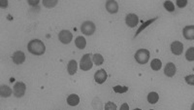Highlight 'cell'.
Returning <instances> with one entry per match:
<instances>
[{
  "label": "cell",
  "mask_w": 194,
  "mask_h": 110,
  "mask_svg": "<svg viewBox=\"0 0 194 110\" xmlns=\"http://www.w3.org/2000/svg\"><path fill=\"white\" fill-rule=\"evenodd\" d=\"M150 66L153 70H155V71H158V70H160L161 66H162V62H161V60H158V59H155V60H151Z\"/></svg>",
  "instance_id": "ffe728a7"
},
{
  "label": "cell",
  "mask_w": 194,
  "mask_h": 110,
  "mask_svg": "<svg viewBox=\"0 0 194 110\" xmlns=\"http://www.w3.org/2000/svg\"><path fill=\"white\" fill-rule=\"evenodd\" d=\"M56 4H58V0H53V1H48V0H44L43 1V5L48 7V8H51V7H54Z\"/></svg>",
  "instance_id": "d4e9b609"
},
{
  "label": "cell",
  "mask_w": 194,
  "mask_h": 110,
  "mask_svg": "<svg viewBox=\"0 0 194 110\" xmlns=\"http://www.w3.org/2000/svg\"><path fill=\"white\" fill-rule=\"evenodd\" d=\"M171 51L176 56H180L183 52V45L180 41H175L171 44Z\"/></svg>",
  "instance_id": "30bf717a"
},
{
  "label": "cell",
  "mask_w": 194,
  "mask_h": 110,
  "mask_svg": "<svg viewBox=\"0 0 194 110\" xmlns=\"http://www.w3.org/2000/svg\"><path fill=\"white\" fill-rule=\"evenodd\" d=\"M184 79H185V81H187V84H189V85H191V86L194 85V81H193V79H194V75H193V74L187 76V77L184 78Z\"/></svg>",
  "instance_id": "4316f807"
},
{
  "label": "cell",
  "mask_w": 194,
  "mask_h": 110,
  "mask_svg": "<svg viewBox=\"0 0 194 110\" xmlns=\"http://www.w3.org/2000/svg\"><path fill=\"white\" fill-rule=\"evenodd\" d=\"M58 39L63 44H69L72 41L73 35L69 30H61L58 33Z\"/></svg>",
  "instance_id": "8992f818"
},
{
  "label": "cell",
  "mask_w": 194,
  "mask_h": 110,
  "mask_svg": "<svg viewBox=\"0 0 194 110\" xmlns=\"http://www.w3.org/2000/svg\"><path fill=\"white\" fill-rule=\"evenodd\" d=\"M93 62L96 65H101L104 62V58L100 54H95L93 55Z\"/></svg>",
  "instance_id": "44dd1931"
},
{
  "label": "cell",
  "mask_w": 194,
  "mask_h": 110,
  "mask_svg": "<svg viewBox=\"0 0 194 110\" xmlns=\"http://www.w3.org/2000/svg\"><path fill=\"white\" fill-rule=\"evenodd\" d=\"M182 33L185 39L187 40H193L194 38V26H187L182 30Z\"/></svg>",
  "instance_id": "8fae6325"
},
{
  "label": "cell",
  "mask_w": 194,
  "mask_h": 110,
  "mask_svg": "<svg viewBox=\"0 0 194 110\" xmlns=\"http://www.w3.org/2000/svg\"><path fill=\"white\" fill-rule=\"evenodd\" d=\"M77 61L75 60H72L69 61V64L67 65V70H68V73L70 75H74L77 71Z\"/></svg>",
  "instance_id": "9a60e30c"
},
{
  "label": "cell",
  "mask_w": 194,
  "mask_h": 110,
  "mask_svg": "<svg viewBox=\"0 0 194 110\" xmlns=\"http://www.w3.org/2000/svg\"><path fill=\"white\" fill-rule=\"evenodd\" d=\"M105 109L106 110H116L117 105L114 104L113 103H111V101H109V103H107L106 104H105Z\"/></svg>",
  "instance_id": "484cf974"
},
{
  "label": "cell",
  "mask_w": 194,
  "mask_h": 110,
  "mask_svg": "<svg viewBox=\"0 0 194 110\" xmlns=\"http://www.w3.org/2000/svg\"><path fill=\"white\" fill-rule=\"evenodd\" d=\"M135 60L140 65H145L147 64L150 60V52L146 49H140L136 52L135 54Z\"/></svg>",
  "instance_id": "7a4b0ae2"
},
{
  "label": "cell",
  "mask_w": 194,
  "mask_h": 110,
  "mask_svg": "<svg viewBox=\"0 0 194 110\" xmlns=\"http://www.w3.org/2000/svg\"><path fill=\"white\" fill-rule=\"evenodd\" d=\"M7 1H5V2H3V1H1V6H4V7H6L7 6Z\"/></svg>",
  "instance_id": "4dcf8cb0"
},
{
  "label": "cell",
  "mask_w": 194,
  "mask_h": 110,
  "mask_svg": "<svg viewBox=\"0 0 194 110\" xmlns=\"http://www.w3.org/2000/svg\"><path fill=\"white\" fill-rule=\"evenodd\" d=\"M177 5L179 8H183L187 5V0H178Z\"/></svg>",
  "instance_id": "83f0119b"
},
{
  "label": "cell",
  "mask_w": 194,
  "mask_h": 110,
  "mask_svg": "<svg viewBox=\"0 0 194 110\" xmlns=\"http://www.w3.org/2000/svg\"><path fill=\"white\" fill-rule=\"evenodd\" d=\"M28 3H29L30 5H36V4H38V3H39V1H35V2H33V1H32V0H29Z\"/></svg>",
  "instance_id": "f1b7e54d"
},
{
  "label": "cell",
  "mask_w": 194,
  "mask_h": 110,
  "mask_svg": "<svg viewBox=\"0 0 194 110\" xmlns=\"http://www.w3.org/2000/svg\"><path fill=\"white\" fill-rule=\"evenodd\" d=\"M114 91L118 93H123L128 91V87H124V86H116V87H114Z\"/></svg>",
  "instance_id": "cb8c5ba5"
},
{
  "label": "cell",
  "mask_w": 194,
  "mask_h": 110,
  "mask_svg": "<svg viewBox=\"0 0 194 110\" xmlns=\"http://www.w3.org/2000/svg\"><path fill=\"white\" fill-rule=\"evenodd\" d=\"M26 90V86L22 82H17L14 85V95L16 98H21L24 96Z\"/></svg>",
  "instance_id": "5b68a950"
},
{
  "label": "cell",
  "mask_w": 194,
  "mask_h": 110,
  "mask_svg": "<svg viewBox=\"0 0 194 110\" xmlns=\"http://www.w3.org/2000/svg\"><path fill=\"white\" fill-rule=\"evenodd\" d=\"M80 66H81V69L84 70V71H88V70L92 68V61H91L90 54L84 55L83 58L81 59Z\"/></svg>",
  "instance_id": "3957f363"
},
{
  "label": "cell",
  "mask_w": 194,
  "mask_h": 110,
  "mask_svg": "<svg viewBox=\"0 0 194 110\" xmlns=\"http://www.w3.org/2000/svg\"><path fill=\"white\" fill-rule=\"evenodd\" d=\"M157 19H158V18H157V17H155V19H151V20H149V21H147L146 22H143V25L140 26V28H139L138 30H137V32H136V34H135V36H134V37H136V36L138 35L140 32H142V31H143V30H144L146 27H148L150 25H151V23H152L153 22H155V21H156Z\"/></svg>",
  "instance_id": "d6986e66"
},
{
  "label": "cell",
  "mask_w": 194,
  "mask_h": 110,
  "mask_svg": "<svg viewBox=\"0 0 194 110\" xmlns=\"http://www.w3.org/2000/svg\"><path fill=\"white\" fill-rule=\"evenodd\" d=\"M125 108H126V109H128V108H129L127 104H123L122 106H121V107H120V109H125Z\"/></svg>",
  "instance_id": "f546056e"
},
{
  "label": "cell",
  "mask_w": 194,
  "mask_h": 110,
  "mask_svg": "<svg viewBox=\"0 0 194 110\" xmlns=\"http://www.w3.org/2000/svg\"><path fill=\"white\" fill-rule=\"evenodd\" d=\"M12 60L14 61V64L16 65H21L25 60V55H24L23 52L21 51H17L13 54L12 56Z\"/></svg>",
  "instance_id": "9c48e42d"
},
{
  "label": "cell",
  "mask_w": 194,
  "mask_h": 110,
  "mask_svg": "<svg viewBox=\"0 0 194 110\" xmlns=\"http://www.w3.org/2000/svg\"><path fill=\"white\" fill-rule=\"evenodd\" d=\"M185 58L189 61L194 60V47H190V48L185 53Z\"/></svg>",
  "instance_id": "7402d4cb"
},
{
  "label": "cell",
  "mask_w": 194,
  "mask_h": 110,
  "mask_svg": "<svg viewBox=\"0 0 194 110\" xmlns=\"http://www.w3.org/2000/svg\"><path fill=\"white\" fill-rule=\"evenodd\" d=\"M75 44L79 49L83 50V49L85 48V46H86V40L83 36H78L76 38V40H75Z\"/></svg>",
  "instance_id": "e0dca14e"
},
{
  "label": "cell",
  "mask_w": 194,
  "mask_h": 110,
  "mask_svg": "<svg viewBox=\"0 0 194 110\" xmlns=\"http://www.w3.org/2000/svg\"><path fill=\"white\" fill-rule=\"evenodd\" d=\"M159 99V95L155 92H151L148 95V101L150 104H155L156 103Z\"/></svg>",
  "instance_id": "ac0fdd59"
},
{
  "label": "cell",
  "mask_w": 194,
  "mask_h": 110,
  "mask_svg": "<svg viewBox=\"0 0 194 110\" xmlns=\"http://www.w3.org/2000/svg\"><path fill=\"white\" fill-rule=\"evenodd\" d=\"M80 103V98L77 96V95H70L68 98H67V103L70 105V106H76L78 105Z\"/></svg>",
  "instance_id": "2e32d148"
},
{
  "label": "cell",
  "mask_w": 194,
  "mask_h": 110,
  "mask_svg": "<svg viewBox=\"0 0 194 110\" xmlns=\"http://www.w3.org/2000/svg\"><path fill=\"white\" fill-rule=\"evenodd\" d=\"M176 71H177V68H176L175 64H173V62H168L164 69L165 75L168 77H173L176 74Z\"/></svg>",
  "instance_id": "7c38bea8"
},
{
  "label": "cell",
  "mask_w": 194,
  "mask_h": 110,
  "mask_svg": "<svg viewBox=\"0 0 194 110\" xmlns=\"http://www.w3.org/2000/svg\"><path fill=\"white\" fill-rule=\"evenodd\" d=\"M106 9L111 14H116L118 11V4L114 0H110L106 3Z\"/></svg>",
  "instance_id": "4fadbf2b"
},
{
  "label": "cell",
  "mask_w": 194,
  "mask_h": 110,
  "mask_svg": "<svg viewBox=\"0 0 194 110\" xmlns=\"http://www.w3.org/2000/svg\"><path fill=\"white\" fill-rule=\"evenodd\" d=\"M125 22L129 27H135L139 22L138 16L135 14H128L125 17Z\"/></svg>",
  "instance_id": "52a82bcc"
},
{
  "label": "cell",
  "mask_w": 194,
  "mask_h": 110,
  "mask_svg": "<svg viewBox=\"0 0 194 110\" xmlns=\"http://www.w3.org/2000/svg\"><path fill=\"white\" fill-rule=\"evenodd\" d=\"M81 30L85 35H92L95 32V25L92 22L86 21L83 22L82 26H81Z\"/></svg>",
  "instance_id": "277c9868"
},
{
  "label": "cell",
  "mask_w": 194,
  "mask_h": 110,
  "mask_svg": "<svg viewBox=\"0 0 194 110\" xmlns=\"http://www.w3.org/2000/svg\"><path fill=\"white\" fill-rule=\"evenodd\" d=\"M107 72L105 71V69H100V70H97L94 74V80L96 83L98 84H103L105 81L107 80Z\"/></svg>",
  "instance_id": "ba28073f"
},
{
  "label": "cell",
  "mask_w": 194,
  "mask_h": 110,
  "mask_svg": "<svg viewBox=\"0 0 194 110\" xmlns=\"http://www.w3.org/2000/svg\"><path fill=\"white\" fill-rule=\"evenodd\" d=\"M27 49L31 54L35 55V56H42L46 51V47L43 41L39 40V39H33V40L29 41Z\"/></svg>",
  "instance_id": "6da1fadb"
},
{
  "label": "cell",
  "mask_w": 194,
  "mask_h": 110,
  "mask_svg": "<svg viewBox=\"0 0 194 110\" xmlns=\"http://www.w3.org/2000/svg\"><path fill=\"white\" fill-rule=\"evenodd\" d=\"M164 7H165V9L169 12H174L175 11V5L172 1H165L164 2Z\"/></svg>",
  "instance_id": "603a6c76"
},
{
  "label": "cell",
  "mask_w": 194,
  "mask_h": 110,
  "mask_svg": "<svg viewBox=\"0 0 194 110\" xmlns=\"http://www.w3.org/2000/svg\"><path fill=\"white\" fill-rule=\"evenodd\" d=\"M12 95V90L7 85H2L0 87V96L2 98H9Z\"/></svg>",
  "instance_id": "5bb4252c"
}]
</instances>
